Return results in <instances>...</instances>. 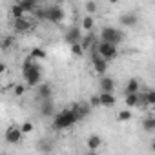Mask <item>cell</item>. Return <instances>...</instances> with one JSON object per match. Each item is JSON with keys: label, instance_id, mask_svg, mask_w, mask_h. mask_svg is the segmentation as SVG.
Returning a JSON list of instances; mask_svg holds the SVG:
<instances>
[{"label": "cell", "instance_id": "obj_1", "mask_svg": "<svg viewBox=\"0 0 155 155\" xmlns=\"http://www.w3.org/2000/svg\"><path fill=\"white\" fill-rule=\"evenodd\" d=\"M22 75H24L26 86L33 88V86H38V84H40L42 69H40V66H38L31 57H26L24 62H22Z\"/></svg>", "mask_w": 155, "mask_h": 155}, {"label": "cell", "instance_id": "obj_2", "mask_svg": "<svg viewBox=\"0 0 155 155\" xmlns=\"http://www.w3.org/2000/svg\"><path fill=\"white\" fill-rule=\"evenodd\" d=\"M75 122H79V120H77V117L71 110H62V111L53 115V128L55 130H68Z\"/></svg>", "mask_w": 155, "mask_h": 155}, {"label": "cell", "instance_id": "obj_3", "mask_svg": "<svg viewBox=\"0 0 155 155\" xmlns=\"http://www.w3.org/2000/svg\"><path fill=\"white\" fill-rule=\"evenodd\" d=\"M124 38H126V35H124L120 29H115V28H110V26L102 28V31H101V42L111 44V46H115V48H117Z\"/></svg>", "mask_w": 155, "mask_h": 155}, {"label": "cell", "instance_id": "obj_4", "mask_svg": "<svg viewBox=\"0 0 155 155\" xmlns=\"http://www.w3.org/2000/svg\"><path fill=\"white\" fill-rule=\"evenodd\" d=\"M97 55H99L102 60L110 62V60H113V58L119 55V51H117V48H115V46H111V44H106V42H101V40H99V44H97Z\"/></svg>", "mask_w": 155, "mask_h": 155}, {"label": "cell", "instance_id": "obj_5", "mask_svg": "<svg viewBox=\"0 0 155 155\" xmlns=\"http://www.w3.org/2000/svg\"><path fill=\"white\" fill-rule=\"evenodd\" d=\"M64 17H66V11H64L58 4H53V6H48V8H46V20L58 24V22L64 20Z\"/></svg>", "mask_w": 155, "mask_h": 155}, {"label": "cell", "instance_id": "obj_6", "mask_svg": "<svg viewBox=\"0 0 155 155\" xmlns=\"http://www.w3.org/2000/svg\"><path fill=\"white\" fill-rule=\"evenodd\" d=\"M64 38H66V42H68L69 46L81 44V40H82V31H81V28H69V29L66 31Z\"/></svg>", "mask_w": 155, "mask_h": 155}, {"label": "cell", "instance_id": "obj_7", "mask_svg": "<svg viewBox=\"0 0 155 155\" xmlns=\"http://www.w3.org/2000/svg\"><path fill=\"white\" fill-rule=\"evenodd\" d=\"M4 137H6V140H8L9 144H18L20 139H22V131H20V128H17V126H9V128L6 130Z\"/></svg>", "mask_w": 155, "mask_h": 155}, {"label": "cell", "instance_id": "obj_8", "mask_svg": "<svg viewBox=\"0 0 155 155\" xmlns=\"http://www.w3.org/2000/svg\"><path fill=\"white\" fill-rule=\"evenodd\" d=\"M99 88H101V93H113L115 90V81L111 77H101V82H99Z\"/></svg>", "mask_w": 155, "mask_h": 155}, {"label": "cell", "instance_id": "obj_9", "mask_svg": "<svg viewBox=\"0 0 155 155\" xmlns=\"http://www.w3.org/2000/svg\"><path fill=\"white\" fill-rule=\"evenodd\" d=\"M91 62H93V69H95V73L104 77V73L108 71V62L102 60L99 55H93V57H91Z\"/></svg>", "mask_w": 155, "mask_h": 155}, {"label": "cell", "instance_id": "obj_10", "mask_svg": "<svg viewBox=\"0 0 155 155\" xmlns=\"http://www.w3.org/2000/svg\"><path fill=\"white\" fill-rule=\"evenodd\" d=\"M51 95H53V90L49 84H38V88H37L38 101H51Z\"/></svg>", "mask_w": 155, "mask_h": 155}, {"label": "cell", "instance_id": "obj_11", "mask_svg": "<svg viewBox=\"0 0 155 155\" xmlns=\"http://www.w3.org/2000/svg\"><path fill=\"white\" fill-rule=\"evenodd\" d=\"M13 28H15L17 33H26V31H29L33 26H31V22L28 20V17H24V18L15 20V22H13Z\"/></svg>", "mask_w": 155, "mask_h": 155}, {"label": "cell", "instance_id": "obj_12", "mask_svg": "<svg viewBox=\"0 0 155 155\" xmlns=\"http://www.w3.org/2000/svg\"><path fill=\"white\" fill-rule=\"evenodd\" d=\"M115 102H117V99H115L113 93H101L99 95V104L104 106V108H113Z\"/></svg>", "mask_w": 155, "mask_h": 155}, {"label": "cell", "instance_id": "obj_13", "mask_svg": "<svg viewBox=\"0 0 155 155\" xmlns=\"http://www.w3.org/2000/svg\"><path fill=\"white\" fill-rule=\"evenodd\" d=\"M120 24L122 26H126V28H133L135 24H137V15H133V13H124V15H120Z\"/></svg>", "mask_w": 155, "mask_h": 155}, {"label": "cell", "instance_id": "obj_14", "mask_svg": "<svg viewBox=\"0 0 155 155\" xmlns=\"http://www.w3.org/2000/svg\"><path fill=\"white\" fill-rule=\"evenodd\" d=\"M17 4L20 6V9H22L24 13H35V9L38 8L37 2H31V0H18Z\"/></svg>", "mask_w": 155, "mask_h": 155}, {"label": "cell", "instance_id": "obj_15", "mask_svg": "<svg viewBox=\"0 0 155 155\" xmlns=\"http://www.w3.org/2000/svg\"><path fill=\"white\" fill-rule=\"evenodd\" d=\"M139 88H140L139 81H137V79H130V81H128V84H126V90H124V97H126V95L139 93Z\"/></svg>", "mask_w": 155, "mask_h": 155}, {"label": "cell", "instance_id": "obj_16", "mask_svg": "<svg viewBox=\"0 0 155 155\" xmlns=\"http://www.w3.org/2000/svg\"><path fill=\"white\" fill-rule=\"evenodd\" d=\"M95 42H97V37H95L93 33H88L86 37L82 35V40H81V48H82V49L86 51V49H90V48H91V46H93Z\"/></svg>", "mask_w": 155, "mask_h": 155}, {"label": "cell", "instance_id": "obj_17", "mask_svg": "<svg viewBox=\"0 0 155 155\" xmlns=\"http://www.w3.org/2000/svg\"><path fill=\"white\" fill-rule=\"evenodd\" d=\"M93 28H95V20H93V17H90V15L82 17V22H81V29H84V31L91 33V29H93Z\"/></svg>", "mask_w": 155, "mask_h": 155}, {"label": "cell", "instance_id": "obj_18", "mask_svg": "<svg viewBox=\"0 0 155 155\" xmlns=\"http://www.w3.org/2000/svg\"><path fill=\"white\" fill-rule=\"evenodd\" d=\"M40 113L44 117H53V102L51 101H42L40 102Z\"/></svg>", "mask_w": 155, "mask_h": 155}, {"label": "cell", "instance_id": "obj_19", "mask_svg": "<svg viewBox=\"0 0 155 155\" xmlns=\"http://www.w3.org/2000/svg\"><path fill=\"white\" fill-rule=\"evenodd\" d=\"M101 144H102V139H101L99 135H90V139H88V148H90L91 151L99 150V148H101Z\"/></svg>", "mask_w": 155, "mask_h": 155}, {"label": "cell", "instance_id": "obj_20", "mask_svg": "<svg viewBox=\"0 0 155 155\" xmlns=\"http://www.w3.org/2000/svg\"><path fill=\"white\" fill-rule=\"evenodd\" d=\"M142 128H144V131L153 133V131H155V117H146V119L142 120Z\"/></svg>", "mask_w": 155, "mask_h": 155}, {"label": "cell", "instance_id": "obj_21", "mask_svg": "<svg viewBox=\"0 0 155 155\" xmlns=\"http://www.w3.org/2000/svg\"><path fill=\"white\" fill-rule=\"evenodd\" d=\"M9 13L13 15V18H15V20H18V18H24V17H26V13L20 9V6H18L17 2H15L11 8H9Z\"/></svg>", "mask_w": 155, "mask_h": 155}, {"label": "cell", "instance_id": "obj_22", "mask_svg": "<svg viewBox=\"0 0 155 155\" xmlns=\"http://www.w3.org/2000/svg\"><path fill=\"white\" fill-rule=\"evenodd\" d=\"M38 150H40L42 153H51V151H53V144H51L48 139H42V140H38Z\"/></svg>", "mask_w": 155, "mask_h": 155}, {"label": "cell", "instance_id": "obj_23", "mask_svg": "<svg viewBox=\"0 0 155 155\" xmlns=\"http://www.w3.org/2000/svg\"><path fill=\"white\" fill-rule=\"evenodd\" d=\"M13 44H15V38L13 37H4L2 40H0V49L8 51L9 48H13Z\"/></svg>", "mask_w": 155, "mask_h": 155}, {"label": "cell", "instance_id": "obj_24", "mask_svg": "<svg viewBox=\"0 0 155 155\" xmlns=\"http://www.w3.org/2000/svg\"><path fill=\"white\" fill-rule=\"evenodd\" d=\"M29 57L35 60V58H46L48 55H46V51H44L42 48H33V49H31V53H29Z\"/></svg>", "mask_w": 155, "mask_h": 155}, {"label": "cell", "instance_id": "obj_25", "mask_svg": "<svg viewBox=\"0 0 155 155\" xmlns=\"http://www.w3.org/2000/svg\"><path fill=\"white\" fill-rule=\"evenodd\" d=\"M137 104H139V93L126 95V106H128V108H135Z\"/></svg>", "mask_w": 155, "mask_h": 155}, {"label": "cell", "instance_id": "obj_26", "mask_svg": "<svg viewBox=\"0 0 155 155\" xmlns=\"http://www.w3.org/2000/svg\"><path fill=\"white\" fill-rule=\"evenodd\" d=\"M144 95H146V104L148 106H155V91H144Z\"/></svg>", "mask_w": 155, "mask_h": 155}, {"label": "cell", "instance_id": "obj_27", "mask_svg": "<svg viewBox=\"0 0 155 155\" xmlns=\"http://www.w3.org/2000/svg\"><path fill=\"white\" fill-rule=\"evenodd\" d=\"M117 119H119L120 122H124V120H130V119H131V111H130V110H122V111H119Z\"/></svg>", "mask_w": 155, "mask_h": 155}, {"label": "cell", "instance_id": "obj_28", "mask_svg": "<svg viewBox=\"0 0 155 155\" xmlns=\"http://www.w3.org/2000/svg\"><path fill=\"white\" fill-rule=\"evenodd\" d=\"M26 90H28V88H26L24 84H15V86H13V91H15L17 97H22V95L26 93Z\"/></svg>", "mask_w": 155, "mask_h": 155}, {"label": "cell", "instance_id": "obj_29", "mask_svg": "<svg viewBox=\"0 0 155 155\" xmlns=\"http://www.w3.org/2000/svg\"><path fill=\"white\" fill-rule=\"evenodd\" d=\"M71 53H73L75 57H82L84 49L81 48V44H73V46H71Z\"/></svg>", "mask_w": 155, "mask_h": 155}, {"label": "cell", "instance_id": "obj_30", "mask_svg": "<svg viewBox=\"0 0 155 155\" xmlns=\"http://www.w3.org/2000/svg\"><path fill=\"white\" fill-rule=\"evenodd\" d=\"M84 8H86V11H88V13H90V17H91V15L97 11V2H86V4H84Z\"/></svg>", "mask_w": 155, "mask_h": 155}, {"label": "cell", "instance_id": "obj_31", "mask_svg": "<svg viewBox=\"0 0 155 155\" xmlns=\"http://www.w3.org/2000/svg\"><path fill=\"white\" fill-rule=\"evenodd\" d=\"M35 17L38 20H46V8H37L35 9Z\"/></svg>", "mask_w": 155, "mask_h": 155}, {"label": "cell", "instance_id": "obj_32", "mask_svg": "<svg viewBox=\"0 0 155 155\" xmlns=\"http://www.w3.org/2000/svg\"><path fill=\"white\" fill-rule=\"evenodd\" d=\"M20 131H22V135H24V133H31V131H33V124H31V122H24V124L20 126Z\"/></svg>", "mask_w": 155, "mask_h": 155}, {"label": "cell", "instance_id": "obj_33", "mask_svg": "<svg viewBox=\"0 0 155 155\" xmlns=\"http://www.w3.org/2000/svg\"><path fill=\"white\" fill-rule=\"evenodd\" d=\"M97 106H101L99 104V95H91L90 97V108H97Z\"/></svg>", "mask_w": 155, "mask_h": 155}, {"label": "cell", "instance_id": "obj_34", "mask_svg": "<svg viewBox=\"0 0 155 155\" xmlns=\"http://www.w3.org/2000/svg\"><path fill=\"white\" fill-rule=\"evenodd\" d=\"M6 69H8V66H6L4 62H0V75H2V73H6Z\"/></svg>", "mask_w": 155, "mask_h": 155}, {"label": "cell", "instance_id": "obj_35", "mask_svg": "<svg viewBox=\"0 0 155 155\" xmlns=\"http://www.w3.org/2000/svg\"><path fill=\"white\" fill-rule=\"evenodd\" d=\"M90 155H95V153H90Z\"/></svg>", "mask_w": 155, "mask_h": 155}]
</instances>
